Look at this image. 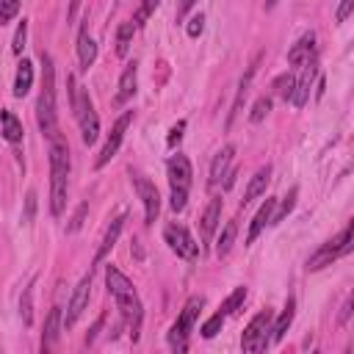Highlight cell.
Wrapping results in <instances>:
<instances>
[{
    "instance_id": "34",
    "label": "cell",
    "mask_w": 354,
    "mask_h": 354,
    "mask_svg": "<svg viewBox=\"0 0 354 354\" xmlns=\"http://www.w3.org/2000/svg\"><path fill=\"white\" fill-rule=\"evenodd\" d=\"M268 111H271V97H260L257 102H254V108H252V113H249V119L257 124V122H263L266 116H268Z\"/></svg>"
},
{
    "instance_id": "7",
    "label": "cell",
    "mask_w": 354,
    "mask_h": 354,
    "mask_svg": "<svg viewBox=\"0 0 354 354\" xmlns=\"http://www.w3.org/2000/svg\"><path fill=\"white\" fill-rule=\"evenodd\" d=\"M163 238H166L169 249H171L177 257H183V260H196V257H199V243L194 241V235H191L183 224H166Z\"/></svg>"
},
{
    "instance_id": "32",
    "label": "cell",
    "mask_w": 354,
    "mask_h": 354,
    "mask_svg": "<svg viewBox=\"0 0 354 354\" xmlns=\"http://www.w3.org/2000/svg\"><path fill=\"white\" fill-rule=\"evenodd\" d=\"M224 318H227L224 313H216V315H210V318L202 324V329H199V332H202V337H205V340H213V337L221 332V326H224Z\"/></svg>"
},
{
    "instance_id": "28",
    "label": "cell",
    "mask_w": 354,
    "mask_h": 354,
    "mask_svg": "<svg viewBox=\"0 0 354 354\" xmlns=\"http://www.w3.org/2000/svg\"><path fill=\"white\" fill-rule=\"evenodd\" d=\"M133 30H136V25H133V22H122V25L116 28V55H127V50H130V39H133Z\"/></svg>"
},
{
    "instance_id": "47",
    "label": "cell",
    "mask_w": 354,
    "mask_h": 354,
    "mask_svg": "<svg viewBox=\"0 0 354 354\" xmlns=\"http://www.w3.org/2000/svg\"><path fill=\"white\" fill-rule=\"evenodd\" d=\"M277 3H279V0H266V8H274Z\"/></svg>"
},
{
    "instance_id": "6",
    "label": "cell",
    "mask_w": 354,
    "mask_h": 354,
    "mask_svg": "<svg viewBox=\"0 0 354 354\" xmlns=\"http://www.w3.org/2000/svg\"><path fill=\"white\" fill-rule=\"evenodd\" d=\"M268 332H271V313L263 310L257 313L249 326L243 329V337H241V348L243 351H263L268 346Z\"/></svg>"
},
{
    "instance_id": "29",
    "label": "cell",
    "mask_w": 354,
    "mask_h": 354,
    "mask_svg": "<svg viewBox=\"0 0 354 354\" xmlns=\"http://www.w3.org/2000/svg\"><path fill=\"white\" fill-rule=\"evenodd\" d=\"M243 301H246V288H243V285H238V288L227 296V301H224L221 313H224V315H235V313L241 310V304H243Z\"/></svg>"
},
{
    "instance_id": "35",
    "label": "cell",
    "mask_w": 354,
    "mask_h": 354,
    "mask_svg": "<svg viewBox=\"0 0 354 354\" xmlns=\"http://www.w3.org/2000/svg\"><path fill=\"white\" fill-rule=\"evenodd\" d=\"M19 14V0H0V22H11Z\"/></svg>"
},
{
    "instance_id": "11",
    "label": "cell",
    "mask_w": 354,
    "mask_h": 354,
    "mask_svg": "<svg viewBox=\"0 0 354 354\" xmlns=\"http://www.w3.org/2000/svg\"><path fill=\"white\" fill-rule=\"evenodd\" d=\"M166 174H169V185L171 191H188L191 188V160L185 155H171L166 163Z\"/></svg>"
},
{
    "instance_id": "16",
    "label": "cell",
    "mask_w": 354,
    "mask_h": 354,
    "mask_svg": "<svg viewBox=\"0 0 354 354\" xmlns=\"http://www.w3.org/2000/svg\"><path fill=\"white\" fill-rule=\"evenodd\" d=\"M124 213L122 216H116L113 221H111V227L105 230V235H102V241H100V249H97V254H94V266H100L108 254H111V249L116 246V241H119V235H122V227H124Z\"/></svg>"
},
{
    "instance_id": "39",
    "label": "cell",
    "mask_w": 354,
    "mask_h": 354,
    "mask_svg": "<svg viewBox=\"0 0 354 354\" xmlns=\"http://www.w3.org/2000/svg\"><path fill=\"white\" fill-rule=\"evenodd\" d=\"M36 216V191H28L25 196V213H22V224H30Z\"/></svg>"
},
{
    "instance_id": "8",
    "label": "cell",
    "mask_w": 354,
    "mask_h": 354,
    "mask_svg": "<svg viewBox=\"0 0 354 354\" xmlns=\"http://www.w3.org/2000/svg\"><path fill=\"white\" fill-rule=\"evenodd\" d=\"M133 188H136V194H138V199L144 205V221L155 224V218L160 213V194H158L155 183L147 180L144 174H133Z\"/></svg>"
},
{
    "instance_id": "44",
    "label": "cell",
    "mask_w": 354,
    "mask_h": 354,
    "mask_svg": "<svg viewBox=\"0 0 354 354\" xmlns=\"http://www.w3.org/2000/svg\"><path fill=\"white\" fill-rule=\"evenodd\" d=\"M102 324H105V315H100L97 321H94V326H91V332H88V337H86V343L91 346L94 340H97V335H100V329H102Z\"/></svg>"
},
{
    "instance_id": "37",
    "label": "cell",
    "mask_w": 354,
    "mask_h": 354,
    "mask_svg": "<svg viewBox=\"0 0 354 354\" xmlns=\"http://www.w3.org/2000/svg\"><path fill=\"white\" fill-rule=\"evenodd\" d=\"M158 3H160V0H141V8H138V14H136L133 25H136V28H138V25H144V19H147L149 14H155Z\"/></svg>"
},
{
    "instance_id": "33",
    "label": "cell",
    "mask_w": 354,
    "mask_h": 354,
    "mask_svg": "<svg viewBox=\"0 0 354 354\" xmlns=\"http://www.w3.org/2000/svg\"><path fill=\"white\" fill-rule=\"evenodd\" d=\"M293 83H296V77L290 75V72H282L277 80H274V91L282 97V100H290V91H293Z\"/></svg>"
},
{
    "instance_id": "22",
    "label": "cell",
    "mask_w": 354,
    "mask_h": 354,
    "mask_svg": "<svg viewBox=\"0 0 354 354\" xmlns=\"http://www.w3.org/2000/svg\"><path fill=\"white\" fill-rule=\"evenodd\" d=\"M105 285H108V290H111V296H113V299L127 296V293H136L133 282H130V279H127L116 266H105Z\"/></svg>"
},
{
    "instance_id": "15",
    "label": "cell",
    "mask_w": 354,
    "mask_h": 354,
    "mask_svg": "<svg viewBox=\"0 0 354 354\" xmlns=\"http://www.w3.org/2000/svg\"><path fill=\"white\" fill-rule=\"evenodd\" d=\"M218 221H221V196H213V199L207 202V207H205L202 218H199V230H202V246H207V243L213 241V232H216Z\"/></svg>"
},
{
    "instance_id": "2",
    "label": "cell",
    "mask_w": 354,
    "mask_h": 354,
    "mask_svg": "<svg viewBox=\"0 0 354 354\" xmlns=\"http://www.w3.org/2000/svg\"><path fill=\"white\" fill-rule=\"evenodd\" d=\"M36 122L39 130L53 138L58 136V111H55V66L47 53H41V91L36 102Z\"/></svg>"
},
{
    "instance_id": "18",
    "label": "cell",
    "mask_w": 354,
    "mask_h": 354,
    "mask_svg": "<svg viewBox=\"0 0 354 354\" xmlns=\"http://www.w3.org/2000/svg\"><path fill=\"white\" fill-rule=\"evenodd\" d=\"M61 326H64V315H61V307L55 304L50 313H47V321H44V332H41V351H50L61 335Z\"/></svg>"
},
{
    "instance_id": "21",
    "label": "cell",
    "mask_w": 354,
    "mask_h": 354,
    "mask_svg": "<svg viewBox=\"0 0 354 354\" xmlns=\"http://www.w3.org/2000/svg\"><path fill=\"white\" fill-rule=\"evenodd\" d=\"M315 55V33L310 30V33H304L290 50H288V64H293V66H299V64H304V61H310Z\"/></svg>"
},
{
    "instance_id": "42",
    "label": "cell",
    "mask_w": 354,
    "mask_h": 354,
    "mask_svg": "<svg viewBox=\"0 0 354 354\" xmlns=\"http://www.w3.org/2000/svg\"><path fill=\"white\" fill-rule=\"evenodd\" d=\"M351 8H354V0H340L335 19H337V22H346V19H348V14H351Z\"/></svg>"
},
{
    "instance_id": "36",
    "label": "cell",
    "mask_w": 354,
    "mask_h": 354,
    "mask_svg": "<svg viewBox=\"0 0 354 354\" xmlns=\"http://www.w3.org/2000/svg\"><path fill=\"white\" fill-rule=\"evenodd\" d=\"M25 39H28V19H22L19 25H17V33H14V41H11V50L19 55L22 53V47H25Z\"/></svg>"
},
{
    "instance_id": "41",
    "label": "cell",
    "mask_w": 354,
    "mask_h": 354,
    "mask_svg": "<svg viewBox=\"0 0 354 354\" xmlns=\"http://www.w3.org/2000/svg\"><path fill=\"white\" fill-rule=\"evenodd\" d=\"M183 130H185V119H180V122H177V124L169 130V138H166V144H169V147H174V144L183 138Z\"/></svg>"
},
{
    "instance_id": "46",
    "label": "cell",
    "mask_w": 354,
    "mask_h": 354,
    "mask_svg": "<svg viewBox=\"0 0 354 354\" xmlns=\"http://www.w3.org/2000/svg\"><path fill=\"white\" fill-rule=\"evenodd\" d=\"M348 313H351V299H346V304H343V313H340V321H346V318H348Z\"/></svg>"
},
{
    "instance_id": "25",
    "label": "cell",
    "mask_w": 354,
    "mask_h": 354,
    "mask_svg": "<svg viewBox=\"0 0 354 354\" xmlns=\"http://www.w3.org/2000/svg\"><path fill=\"white\" fill-rule=\"evenodd\" d=\"M33 86V64L28 58H22L17 64V77H14V97H25Z\"/></svg>"
},
{
    "instance_id": "19",
    "label": "cell",
    "mask_w": 354,
    "mask_h": 354,
    "mask_svg": "<svg viewBox=\"0 0 354 354\" xmlns=\"http://www.w3.org/2000/svg\"><path fill=\"white\" fill-rule=\"evenodd\" d=\"M232 155H235V147H232V144H227L224 149L216 152V158H213V163H210V177H207L210 185H218V183L227 177L230 163H232Z\"/></svg>"
},
{
    "instance_id": "3",
    "label": "cell",
    "mask_w": 354,
    "mask_h": 354,
    "mask_svg": "<svg viewBox=\"0 0 354 354\" xmlns=\"http://www.w3.org/2000/svg\"><path fill=\"white\" fill-rule=\"evenodd\" d=\"M66 83H69V105H72V113L80 124V138H83L86 147H91L100 136V116L94 111V102H91L88 91L83 86H77V80L72 75L66 77Z\"/></svg>"
},
{
    "instance_id": "38",
    "label": "cell",
    "mask_w": 354,
    "mask_h": 354,
    "mask_svg": "<svg viewBox=\"0 0 354 354\" xmlns=\"http://www.w3.org/2000/svg\"><path fill=\"white\" fill-rule=\"evenodd\" d=\"M86 213H88V205H86V202H83V205H77V210H75L72 221L66 224V232H77V230L83 227V218H86Z\"/></svg>"
},
{
    "instance_id": "10",
    "label": "cell",
    "mask_w": 354,
    "mask_h": 354,
    "mask_svg": "<svg viewBox=\"0 0 354 354\" xmlns=\"http://www.w3.org/2000/svg\"><path fill=\"white\" fill-rule=\"evenodd\" d=\"M88 296H91V271L75 285V293H72L69 307H66V315H64V329L75 326V321L83 315V310H86V304H88Z\"/></svg>"
},
{
    "instance_id": "9",
    "label": "cell",
    "mask_w": 354,
    "mask_h": 354,
    "mask_svg": "<svg viewBox=\"0 0 354 354\" xmlns=\"http://www.w3.org/2000/svg\"><path fill=\"white\" fill-rule=\"evenodd\" d=\"M130 122H133V111H124V113L113 122V127H111V133H108V138H105V147H102V152H100V158H97V169H102V166L119 152V147H122V141H124V133H127Z\"/></svg>"
},
{
    "instance_id": "40",
    "label": "cell",
    "mask_w": 354,
    "mask_h": 354,
    "mask_svg": "<svg viewBox=\"0 0 354 354\" xmlns=\"http://www.w3.org/2000/svg\"><path fill=\"white\" fill-rule=\"evenodd\" d=\"M202 28H205V17H202V14H196V17H191V22L185 25V33H188L191 39H196V36L202 33Z\"/></svg>"
},
{
    "instance_id": "23",
    "label": "cell",
    "mask_w": 354,
    "mask_h": 354,
    "mask_svg": "<svg viewBox=\"0 0 354 354\" xmlns=\"http://www.w3.org/2000/svg\"><path fill=\"white\" fill-rule=\"evenodd\" d=\"M77 61H80V69H83V72L97 61V44H94V39L88 36V28H86V25H83L80 33H77Z\"/></svg>"
},
{
    "instance_id": "31",
    "label": "cell",
    "mask_w": 354,
    "mask_h": 354,
    "mask_svg": "<svg viewBox=\"0 0 354 354\" xmlns=\"http://www.w3.org/2000/svg\"><path fill=\"white\" fill-rule=\"evenodd\" d=\"M296 196H299V188H290L288 191V196L279 202V210L271 216V224H279V221H285V216L293 210V205H296Z\"/></svg>"
},
{
    "instance_id": "43",
    "label": "cell",
    "mask_w": 354,
    "mask_h": 354,
    "mask_svg": "<svg viewBox=\"0 0 354 354\" xmlns=\"http://www.w3.org/2000/svg\"><path fill=\"white\" fill-rule=\"evenodd\" d=\"M194 3H196V0H177V11H174L177 22H183V19H185V14L194 8Z\"/></svg>"
},
{
    "instance_id": "24",
    "label": "cell",
    "mask_w": 354,
    "mask_h": 354,
    "mask_svg": "<svg viewBox=\"0 0 354 354\" xmlns=\"http://www.w3.org/2000/svg\"><path fill=\"white\" fill-rule=\"evenodd\" d=\"M293 315H296V299H288L285 310H282L279 318L271 324V340H274V343H279V340L285 337V332H288L290 324H293Z\"/></svg>"
},
{
    "instance_id": "4",
    "label": "cell",
    "mask_w": 354,
    "mask_h": 354,
    "mask_svg": "<svg viewBox=\"0 0 354 354\" xmlns=\"http://www.w3.org/2000/svg\"><path fill=\"white\" fill-rule=\"evenodd\" d=\"M351 246H354V224H346L332 241H326V243L307 260V271H318V268H324V266H332L335 260L346 257V254L351 252Z\"/></svg>"
},
{
    "instance_id": "45",
    "label": "cell",
    "mask_w": 354,
    "mask_h": 354,
    "mask_svg": "<svg viewBox=\"0 0 354 354\" xmlns=\"http://www.w3.org/2000/svg\"><path fill=\"white\" fill-rule=\"evenodd\" d=\"M77 8H80V0H69V11H66V19L69 22L77 17Z\"/></svg>"
},
{
    "instance_id": "30",
    "label": "cell",
    "mask_w": 354,
    "mask_h": 354,
    "mask_svg": "<svg viewBox=\"0 0 354 354\" xmlns=\"http://www.w3.org/2000/svg\"><path fill=\"white\" fill-rule=\"evenodd\" d=\"M19 315H22V324L30 326L33 324V285H28L22 290V299H19Z\"/></svg>"
},
{
    "instance_id": "17",
    "label": "cell",
    "mask_w": 354,
    "mask_h": 354,
    "mask_svg": "<svg viewBox=\"0 0 354 354\" xmlns=\"http://www.w3.org/2000/svg\"><path fill=\"white\" fill-rule=\"evenodd\" d=\"M274 207H277V199L274 196H266V202L260 205V210L254 213L252 224H249V232H246V243H254L257 235L263 232L266 224H271V216H274Z\"/></svg>"
},
{
    "instance_id": "1",
    "label": "cell",
    "mask_w": 354,
    "mask_h": 354,
    "mask_svg": "<svg viewBox=\"0 0 354 354\" xmlns=\"http://www.w3.org/2000/svg\"><path fill=\"white\" fill-rule=\"evenodd\" d=\"M69 191V144L58 133L50 138V213L61 216Z\"/></svg>"
},
{
    "instance_id": "26",
    "label": "cell",
    "mask_w": 354,
    "mask_h": 354,
    "mask_svg": "<svg viewBox=\"0 0 354 354\" xmlns=\"http://www.w3.org/2000/svg\"><path fill=\"white\" fill-rule=\"evenodd\" d=\"M0 122H3V138H6L8 144H19L22 136H25L22 122H19L11 111H0Z\"/></svg>"
},
{
    "instance_id": "14",
    "label": "cell",
    "mask_w": 354,
    "mask_h": 354,
    "mask_svg": "<svg viewBox=\"0 0 354 354\" xmlns=\"http://www.w3.org/2000/svg\"><path fill=\"white\" fill-rule=\"evenodd\" d=\"M136 88H138V64H136V61H130V64L124 66L122 77H119V86H116V97H113V102H116V105L130 102V100H133V94H136Z\"/></svg>"
},
{
    "instance_id": "13",
    "label": "cell",
    "mask_w": 354,
    "mask_h": 354,
    "mask_svg": "<svg viewBox=\"0 0 354 354\" xmlns=\"http://www.w3.org/2000/svg\"><path fill=\"white\" fill-rule=\"evenodd\" d=\"M260 58H263V55H254V61L246 66V72H243V75H241V80H238V88H235V100H232V108H230V116H227V127H232L235 116H238V113H241V108H243V100L249 97V88H252L254 72H257V66H260Z\"/></svg>"
},
{
    "instance_id": "27",
    "label": "cell",
    "mask_w": 354,
    "mask_h": 354,
    "mask_svg": "<svg viewBox=\"0 0 354 354\" xmlns=\"http://www.w3.org/2000/svg\"><path fill=\"white\" fill-rule=\"evenodd\" d=\"M235 235H238V224L235 221H227L224 230H221V235H218V241H216V257H227L230 254V249L235 243Z\"/></svg>"
},
{
    "instance_id": "20",
    "label": "cell",
    "mask_w": 354,
    "mask_h": 354,
    "mask_svg": "<svg viewBox=\"0 0 354 354\" xmlns=\"http://www.w3.org/2000/svg\"><path fill=\"white\" fill-rule=\"evenodd\" d=\"M268 183H271V166L266 163V166H260V169L252 174V180H249V185H246V191H243V205H249V202H254L257 196H263L266 188H268Z\"/></svg>"
},
{
    "instance_id": "5",
    "label": "cell",
    "mask_w": 354,
    "mask_h": 354,
    "mask_svg": "<svg viewBox=\"0 0 354 354\" xmlns=\"http://www.w3.org/2000/svg\"><path fill=\"white\" fill-rule=\"evenodd\" d=\"M202 307H205V299H202V296H191V299L185 301L183 313L177 315V321L171 324V329H169V335H166V340H169V346H171L174 351H185V348H188V335H191V329H194V324H196Z\"/></svg>"
},
{
    "instance_id": "12",
    "label": "cell",
    "mask_w": 354,
    "mask_h": 354,
    "mask_svg": "<svg viewBox=\"0 0 354 354\" xmlns=\"http://www.w3.org/2000/svg\"><path fill=\"white\" fill-rule=\"evenodd\" d=\"M301 66H304V69H301V77L293 83V91H290V102H293L296 108H301V105L310 100V88H313V80H315V75H318V61H315V55H313L310 61H304Z\"/></svg>"
}]
</instances>
